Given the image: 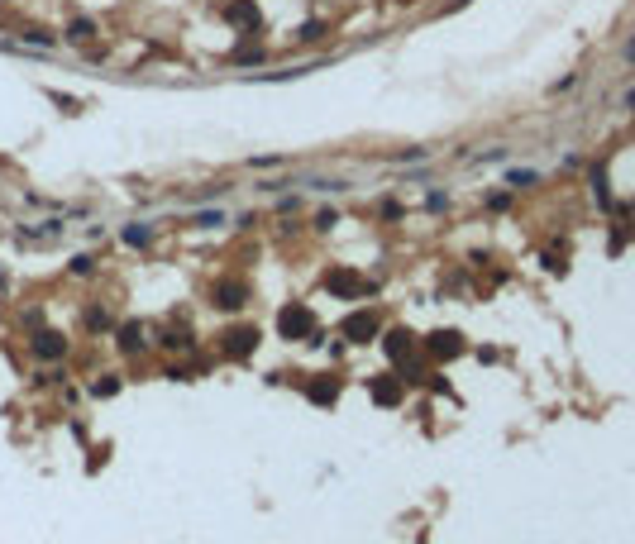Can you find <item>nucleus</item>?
Returning <instances> with one entry per match:
<instances>
[{
  "label": "nucleus",
  "instance_id": "nucleus-9",
  "mask_svg": "<svg viewBox=\"0 0 635 544\" xmlns=\"http://www.w3.org/2000/svg\"><path fill=\"white\" fill-rule=\"evenodd\" d=\"M244 296H249L244 282H220V287H215V306H220V311H239Z\"/></svg>",
  "mask_w": 635,
  "mask_h": 544
},
{
  "label": "nucleus",
  "instance_id": "nucleus-4",
  "mask_svg": "<svg viewBox=\"0 0 635 544\" xmlns=\"http://www.w3.org/2000/svg\"><path fill=\"white\" fill-rule=\"evenodd\" d=\"M253 344H258V329H229L224 339H220V348H224V358H249L253 353Z\"/></svg>",
  "mask_w": 635,
  "mask_h": 544
},
{
  "label": "nucleus",
  "instance_id": "nucleus-8",
  "mask_svg": "<svg viewBox=\"0 0 635 544\" xmlns=\"http://www.w3.org/2000/svg\"><path fill=\"white\" fill-rule=\"evenodd\" d=\"M34 353L53 363V358H62V353H67V339H62V334H53V329H38V334H34Z\"/></svg>",
  "mask_w": 635,
  "mask_h": 544
},
{
  "label": "nucleus",
  "instance_id": "nucleus-13",
  "mask_svg": "<svg viewBox=\"0 0 635 544\" xmlns=\"http://www.w3.org/2000/svg\"><path fill=\"white\" fill-rule=\"evenodd\" d=\"M91 34H96V24H91V19H77V24L67 29V38H72V43H86Z\"/></svg>",
  "mask_w": 635,
  "mask_h": 544
},
{
  "label": "nucleus",
  "instance_id": "nucleus-16",
  "mask_svg": "<svg viewBox=\"0 0 635 544\" xmlns=\"http://www.w3.org/2000/svg\"><path fill=\"white\" fill-rule=\"evenodd\" d=\"M91 392H96V397H115V392H119V377L110 372V377H101V382H96Z\"/></svg>",
  "mask_w": 635,
  "mask_h": 544
},
{
  "label": "nucleus",
  "instance_id": "nucleus-12",
  "mask_svg": "<svg viewBox=\"0 0 635 544\" xmlns=\"http://www.w3.org/2000/svg\"><path fill=\"white\" fill-rule=\"evenodd\" d=\"M224 14H229V19H234V24H258V10H253V5H249V0H239V5H229V10H224Z\"/></svg>",
  "mask_w": 635,
  "mask_h": 544
},
{
  "label": "nucleus",
  "instance_id": "nucleus-11",
  "mask_svg": "<svg viewBox=\"0 0 635 544\" xmlns=\"http://www.w3.org/2000/svg\"><path fill=\"white\" fill-rule=\"evenodd\" d=\"M119 348H124V353H139V348H143V325H124V329H119Z\"/></svg>",
  "mask_w": 635,
  "mask_h": 544
},
{
  "label": "nucleus",
  "instance_id": "nucleus-5",
  "mask_svg": "<svg viewBox=\"0 0 635 544\" xmlns=\"http://www.w3.org/2000/svg\"><path fill=\"white\" fill-rule=\"evenodd\" d=\"M325 287H330L334 296H368V292H373V282H363V277H354V272H330Z\"/></svg>",
  "mask_w": 635,
  "mask_h": 544
},
{
  "label": "nucleus",
  "instance_id": "nucleus-18",
  "mask_svg": "<svg viewBox=\"0 0 635 544\" xmlns=\"http://www.w3.org/2000/svg\"><path fill=\"white\" fill-rule=\"evenodd\" d=\"M320 34H325V24H306V29H297V38H306V43H316Z\"/></svg>",
  "mask_w": 635,
  "mask_h": 544
},
{
  "label": "nucleus",
  "instance_id": "nucleus-6",
  "mask_svg": "<svg viewBox=\"0 0 635 544\" xmlns=\"http://www.w3.org/2000/svg\"><path fill=\"white\" fill-rule=\"evenodd\" d=\"M382 348H387L392 363H411V358H416V339H411L406 329H392V334L382 339Z\"/></svg>",
  "mask_w": 635,
  "mask_h": 544
},
{
  "label": "nucleus",
  "instance_id": "nucleus-10",
  "mask_svg": "<svg viewBox=\"0 0 635 544\" xmlns=\"http://www.w3.org/2000/svg\"><path fill=\"white\" fill-rule=\"evenodd\" d=\"M306 397H311L316 406H330V401L339 397V377H320V382H311V387H306Z\"/></svg>",
  "mask_w": 635,
  "mask_h": 544
},
{
  "label": "nucleus",
  "instance_id": "nucleus-1",
  "mask_svg": "<svg viewBox=\"0 0 635 544\" xmlns=\"http://www.w3.org/2000/svg\"><path fill=\"white\" fill-rule=\"evenodd\" d=\"M277 334L282 339H306V334H316V316L306 306H282L277 311Z\"/></svg>",
  "mask_w": 635,
  "mask_h": 544
},
{
  "label": "nucleus",
  "instance_id": "nucleus-19",
  "mask_svg": "<svg viewBox=\"0 0 635 544\" xmlns=\"http://www.w3.org/2000/svg\"><path fill=\"white\" fill-rule=\"evenodd\" d=\"M511 187H535V172H511Z\"/></svg>",
  "mask_w": 635,
  "mask_h": 544
},
{
  "label": "nucleus",
  "instance_id": "nucleus-15",
  "mask_svg": "<svg viewBox=\"0 0 635 544\" xmlns=\"http://www.w3.org/2000/svg\"><path fill=\"white\" fill-rule=\"evenodd\" d=\"M124 244L143 248V244H148V229H143V224H129V229H124Z\"/></svg>",
  "mask_w": 635,
  "mask_h": 544
},
{
  "label": "nucleus",
  "instance_id": "nucleus-17",
  "mask_svg": "<svg viewBox=\"0 0 635 544\" xmlns=\"http://www.w3.org/2000/svg\"><path fill=\"white\" fill-rule=\"evenodd\" d=\"M163 344H168V348H192V329H187V334H182V329H172Z\"/></svg>",
  "mask_w": 635,
  "mask_h": 544
},
{
  "label": "nucleus",
  "instance_id": "nucleus-20",
  "mask_svg": "<svg viewBox=\"0 0 635 544\" xmlns=\"http://www.w3.org/2000/svg\"><path fill=\"white\" fill-rule=\"evenodd\" d=\"M626 106H631V110H635V91H631V101H626Z\"/></svg>",
  "mask_w": 635,
  "mask_h": 544
},
{
  "label": "nucleus",
  "instance_id": "nucleus-14",
  "mask_svg": "<svg viewBox=\"0 0 635 544\" xmlns=\"http://www.w3.org/2000/svg\"><path fill=\"white\" fill-rule=\"evenodd\" d=\"M24 38H29V43H38V48H48V43H53V34H48V29H38V24H29V29H24Z\"/></svg>",
  "mask_w": 635,
  "mask_h": 544
},
{
  "label": "nucleus",
  "instance_id": "nucleus-3",
  "mask_svg": "<svg viewBox=\"0 0 635 544\" xmlns=\"http://www.w3.org/2000/svg\"><path fill=\"white\" fill-rule=\"evenodd\" d=\"M425 348H430L435 358H459V353H463V334H459V329H435V334L425 339Z\"/></svg>",
  "mask_w": 635,
  "mask_h": 544
},
{
  "label": "nucleus",
  "instance_id": "nucleus-2",
  "mask_svg": "<svg viewBox=\"0 0 635 544\" xmlns=\"http://www.w3.org/2000/svg\"><path fill=\"white\" fill-rule=\"evenodd\" d=\"M339 334L354 339V344H368V339H378V316L373 311H354V316H344Z\"/></svg>",
  "mask_w": 635,
  "mask_h": 544
},
{
  "label": "nucleus",
  "instance_id": "nucleus-7",
  "mask_svg": "<svg viewBox=\"0 0 635 544\" xmlns=\"http://www.w3.org/2000/svg\"><path fill=\"white\" fill-rule=\"evenodd\" d=\"M368 392H373V401H378V406H397V401H402V377L382 372V377H373V387H368Z\"/></svg>",
  "mask_w": 635,
  "mask_h": 544
}]
</instances>
